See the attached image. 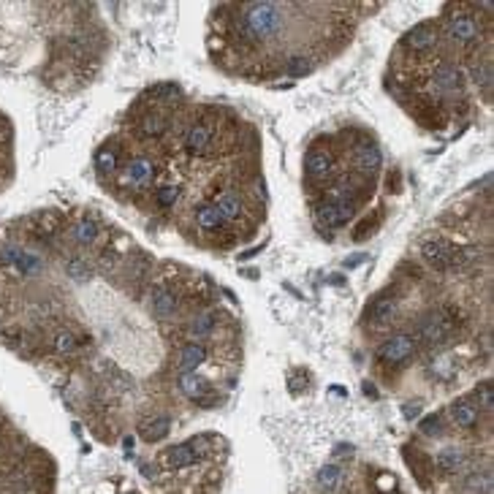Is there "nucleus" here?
<instances>
[{
  "label": "nucleus",
  "instance_id": "f257e3e1",
  "mask_svg": "<svg viewBox=\"0 0 494 494\" xmlns=\"http://www.w3.org/2000/svg\"><path fill=\"white\" fill-rule=\"evenodd\" d=\"M285 8L280 3H247L237 17V36L245 44H264L267 38L277 36L285 22Z\"/></svg>",
  "mask_w": 494,
  "mask_h": 494
},
{
  "label": "nucleus",
  "instance_id": "f03ea898",
  "mask_svg": "<svg viewBox=\"0 0 494 494\" xmlns=\"http://www.w3.org/2000/svg\"><path fill=\"white\" fill-rule=\"evenodd\" d=\"M453 329H456V318L449 310H437L435 315H429L427 320H421L418 339L427 345H440L453 334Z\"/></svg>",
  "mask_w": 494,
  "mask_h": 494
},
{
  "label": "nucleus",
  "instance_id": "7ed1b4c3",
  "mask_svg": "<svg viewBox=\"0 0 494 494\" xmlns=\"http://www.w3.org/2000/svg\"><path fill=\"white\" fill-rule=\"evenodd\" d=\"M212 440H215V437L204 435V437H193V440H188V443H180V446L169 449L166 451V465H169V467H174V470H182V467L196 465L204 453H206L204 446H209Z\"/></svg>",
  "mask_w": 494,
  "mask_h": 494
},
{
  "label": "nucleus",
  "instance_id": "20e7f679",
  "mask_svg": "<svg viewBox=\"0 0 494 494\" xmlns=\"http://www.w3.org/2000/svg\"><path fill=\"white\" fill-rule=\"evenodd\" d=\"M421 255L435 269H453L459 264V250L451 245V242H446V239H432V242H427V245L421 247Z\"/></svg>",
  "mask_w": 494,
  "mask_h": 494
},
{
  "label": "nucleus",
  "instance_id": "39448f33",
  "mask_svg": "<svg viewBox=\"0 0 494 494\" xmlns=\"http://www.w3.org/2000/svg\"><path fill=\"white\" fill-rule=\"evenodd\" d=\"M413 351H416V337L413 334H394V337H388L381 345L378 356L386 364H402V361L413 356Z\"/></svg>",
  "mask_w": 494,
  "mask_h": 494
},
{
  "label": "nucleus",
  "instance_id": "423d86ee",
  "mask_svg": "<svg viewBox=\"0 0 494 494\" xmlns=\"http://www.w3.org/2000/svg\"><path fill=\"white\" fill-rule=\"evenodd\" d=\"M155 177V163L150 157L136 155L122 166V185L128 188H147Z\"/></svg>",
  "mask_w": 494,
  "mask_h": 494
},
{
  "label": "nucleus",
  "instance_id": "0eeeda50",
  "mask_svg": "<svg viewBox=\"0 0 494 494\" xmlns=\"http://www.w3.org/2000/svg\"><path fill=\"white\" fill-rule=\"evenodd\" d=\"M315 218H318V223L326 225V228H339V225H345L351 218H353V204L348 202H329L320 204L318 209H315Z\"/></svg>",
  "mask_w": 494,
  "mask_h": 494
},
{
  "label": "nucleus",
  "instance_id": "6e6552de",
  "mask_svg": "<svg viewBox=\"0 0 494 494\" xmlns=\"http://www.w3.org/2000/svg\"><path fill=\"white\" fill-rule=\"evenodd\" d=\"M0 261H3V264H8V267H14V269L20 271L22 277H27V274H33V271L41 269V258H38V255H33V253H27V250H22V247H17V245L3 247Z\"/></svg>",
  "mask_w": 494,
  "mask_h": 494
},
{
  "label": "nucleus",
  "instance_id": "1a4fd4ad",
  "mask_svg": "<svg viewBox=\"0 0 494 494\" xmlns=\"http://www.w3.org/2000/svg\"><path fill=\"white\" fill-rule=\"evenodd\" d=\"M478 33H481V27H478V20L470 17V14H456V17H449V38H453L456 44L467 46V44H475L478 41Z\"/></svg>",
  "mask_w": 494,
  "mask_h": 494
},
{
  "label": "nucleus",
  "instance_id": "9d476101",
  "mask_svg": "<svg viewBox=\"0 0 494 494\" xmlns=\"http://www.w3.org/2000/svg\"><path fill=\"white\" fill-rule=\"evenodd\" d=\"M437 44V27L432 22H421L416 24L413 30L404 33V46L413 49V52H427Z\"/></svg>",
  "mask_w": 494,
  "mask_h": 494
},
{
  "label": "nucleus",
  "instance_id": "9b49d317",
  "mask_svg": "<svg viewBox=\"0 0 494 494\" xmlns=\"http://www.w3.org/2000/svg\"><path fill=\"white\" fill-rule=\"evenodd\" d=\"M212 144H215V134H212V128L209 125H190V131L185 136V147H188V153H193V155H206V153H212Z\"/></svg>",
  "mask_w": 494,
  "mask_h": 494
},
{
  "label": "nucleus",
  "instance_id": "f8f14e48",
  "mask_svg": "<svg viewBox=\"0 0 494 494\" xmlns=\"http://www.w3.org/2000/svg\"><path fill=\"white\" fill-rule=\"evenodd\" d=\"M332 166H334V157L329 150H318L313 147L307 157H304V169H307V177H313V180H323V177H329L332 174Z\"/></svg>",
  "mask_w": 494,
  "mask_h": 494
},
{
  "label": "nucleus",
  "instance_id": "ddd939ff",
  "mask_svg": "<svg viewBox=\"0 0 494 494\" xmlns=\"http://www.w3.org/2000/svg\"><path fill=\"white\" fill-rule=\"evenodd\" d=\"M204 359H206V348H204L202 342H188V345L180 351V359H177V369H180V375L196 372V369L204 364Z\"/></svg>",
  "mask_w": 494,
  "mask_h": 494
},
{
  "label": "nucleus",
  "instance_id": "4468645a",
  "mask_svg": "<svg viewBox=\"0 0 494 494\" xmlns=\"http://www.w3.org/2000/svg\"><path fill=\"white\" fill-rule=\"evenodd\" d=\"M451 421L459 429H472L478 424V404L470 402V400H456V402L449 407Z\"/></svg>",
  "mask_w": 494,
  "mask_h": 494
},
{
  "label": "nucleus",
  "instance_id": "2eb2a0df",
  "mask_svg": "<svg viewBox=\"0 0 494 494\" xmlns=\"http://www.w3.org/2000/svg\"><path fill=\"white\" fill-rule=\"evenodd\" d=\"M215 209L223 215V220H237L239 215H242V199H239V193H234V190H223V193H218L215 199Z\"/></svg>",
  "mask_w": 494,
  "mask_h": 494
},
{
  "label": "nucleus",
  "instance_id": "dca6fc26",
  "mask_svg": "<svg viewBox=\"0 0 494 494\" xmlns=\"http://www.w3.org/2000/svg\"><path fill=\"white\" fill-rule=\"evenodd\" d=\"M353 163H356V169H359L361 174H372V171H378V169L383 166V155H381L378 147H372V144H361L359 150H356Z\"/></svg>",
  "mask_w": 494,
  "mask_h": 494
},
{
  "label": "nucleus",
  "instance_id": "f3484780",
  "mask_svg": "<svg viewBox=\"0 0 494 494\" xmlns=\"http://www.w3.org/2000/svg\"><path fill=\"white\" fill-rule=\"evenodd\" d=\"M150 307H153V313L157 318H166V315H171L177 310V293L171 291V288H166V285H160L153 291V302H150Z\"/></svg>",
  "mask_w": 494,
  "mask_h": 494
},
{
  "label": "nucleus",
  "instance_id": "a211bd4d",
  "mask_svg": "<svg viewBox=\"0 0 494 494\" xmlns=\"http://www.w3.org/2000/svg\"><path fill=\"white\" fill-rule=\"evenodd\" d=\"M180 388L185 397H190V400H199L202 402L204 397L209 394V383L204 381L202 375H196V372H188V375H180Z\"/></svg>",
  "mask_w": 494,
  "mask_h": 494
},
{
  "label": "nucleus",
  "instance_id": "6ab92c4d",
  "mask_svg": "<svg viewBox=\"0 0 494 494\" xmlns=\"http://www.w3.org/2000/svg\"><path fill=\"white\" fill-rule=\"evenodd\" d=\"M169 429H171V418L169 416H155V418L141 424V437L147 443H157V440H163L169 435Z\"/></svg>",
  "mask_w": 494,
  "mask_h": 494
},
{
  "label": "nucleus",
  "instance_id": "aec40b11",
  "mask_svg": "<svg viewBox=\"0 0 494 494\" xmlns=\"http://www.w3.org/2000/svg\"><path fill=\"white\" fill-rule=\"evenodd\" d=\"M215 320H218V313L196 315V318L188 323V334H190V342H202L204 337H209V334H212V329H215Z\"/></svg>",
  "mask_w": 494,
  "mask_h": 494
},
{
  "label": "nucleus",
  "instance_id": "412c9836",
  "mask_svg": "<svg viewBox=\"0 0 494 494\" xmlns=\"http://www.w3.org/2000/svg\"><path fill=\"white\" fill-rule=\"evenodd\" d=\"M166 128H169V120H166L160 112L144 114V117H141V122H139V131H141V136H147V139H157V136H163L166 134Z\"/></svg>",
  "mask_w": 494,
  "mask_h": 494
},
{
  "label": "nucleus",
  "instance_id": "4be33fe9",
  "mask_svg": "<svg viewBox=\"0 0 494 494\" xmlns=\"http://www.w3.org/2000/svg\"><path fill=\"white\" fill-rule=\"evenodd\" d=\"M435 465H437V470L440 472H459L462 470V465H465V453L459 449H443L437 453V459H435Z\"/></svg>",
  "mask_w": 494,
  "mask_h": 494
},
{
  "label": "nucleus",
  "instance_id": "5701e85b",
  "mask_svg": "<svg viewBox=\"0 0 494 494\" xmlns=\"http://www.w3.org/2000/svg\"><path fill=\"white\" fill-rule=\"evenodd\" d=\"M71 239L79 245H92L98 239V223L92 218H82L79 223H73L71 228Z\"/></svg>",
  "mask_w": 494,
  "mask_h": 494
},
{
  "label": "nucleus",
  "instance_id": "b1692460",
  "mask_svg": "<svg viewBox=\"0 0 494 494\" xmlns=\"http://www.w3.org/2000/svg\"><path fill=\"white\" fill-rule=\"evenodd\" d=\"M196 223H199V228H204V231H218L220 225L225 223L223 215L215 209V204H204V206H199V212H196Z\"/></svg>",
  "mask_w": 494,
  "mask_h": 494
},
{
  "label": "nucleus",
  "instance_id": "393cba45",
  "mask_svg": "<svg viewBox=\"0 0 494 494\" xmlns=\"http://www.w3.org/2000/svg\"><path fill=\"white\" fill-rule=\"evenodd\" d=\"M459 79H462L459 71H456L453 66H449V63L435 71V87H437L440 92H453L456 87H459Z\"/></svg>",
  "mask_w": 494,
  "mask_h": 494
},
{
  "label": "nucleus",
  "instance_id": "a878e982",
  "mask_svg": "<svg viewBox=\"0 0 494 494\" xmlns=\"http://www.w3.org/2000/svg\"><path fill=\"white\" fill-rule=\"evenodd\" d=\"M394 307H397V302H394V299L381 296V299H375V302H372V307L367 310V320H372V323H386V320H391Z\"/></svg>",
  "mask_w": 494,
  "mask_h": 494
},
{
  "label": "nucleus",
  "instance_id": "bb28decb",
  "mask_svg": "<svg viewBox=\"0 0 494 494\" xmlns=\"http://www.w3.org/2000/svg\"><path fill=\"white\" fill-rule=\"evenodd\" d=\"M95 169L101 171V174H112V171H117L120 169V157H117V147H112V144H104L101 150H98V155H95Z\"/></svg>",
  "mask_w": 494,
  "mask_h": 494
},
{
  "label": "nucleus",
  "instance_id": "cd10ccee",
  "mask_svg": "<svg viewBox=\"0 0 494 494\" xmlns=\"http://www.w3.org/2000/svg\"><path fill=\"white\" fill-rule=\"evenodd\" d=\"M66 271H68V277H73V280H87L92 274V267L87 264V258L73 255V258L66 261Z\"/></svg>",
  "mask_w": 494,
  "mask_h": 494
},
{
  "label": "nucleus",
  "instance_id": "c85d7f7f",
  "mask_svg": "<svg viewBox=\"0 0 494 494\" xmlns=\"http://www.w3.org/2000/svg\"><path fill=\"white\" fill-rule=\"evenodd\" d=\"M339 478H342V472H339L337 465H326L323 470L318 472V486L326 489V492H334L339 486Z\"/></svg>",
  "mask_w": 494,
  "mask_h": 494
},
{
  "label": "nucleus",
  "instance_id": "c756f323",
  "mask_svg": "<svg viewBox=\"0 0 494 494\" xmlns=\"http://www.w3.org/2000/svg\"><path fill=\"white\" fill-rule=\"evenodd\" d=\"M475 400H478V407H484V410H492V407H494L492 383H481V386L475 388Z\"/></svg>",
  "mask_w": 494,
  "mask_h": 494
},
{
  "label": "nucleus",
  "instance_id": "7c9ffc66",
  "mask_svg": "<svg viewBox=\"0 0 494 494\" xmlns=\"http://www.w3.org/2000/svg\"><path fill=\"white\" fill-rule=\"evenodd\" d=\"M310 57H291L288 63H285V71L291 73V76H302V73H310L313 71V63H307Z\"/></svg>",
  "mask_w": 494,
  "mask_h": 494
},
{
  "label": "nucleus",
  "instance_id": "2f4dec72",
  "mask_svg": "<svg viewBox=\"0 0 494 494\" xmlns=\"http://www.w3.org/2000/svg\"><path fill=\"white\" fill-rule=\"evenodd\" d=\"M55 348H57L60 353H73V351L79 348V342H76V337H73L71 332H63V334L55 337Z\"/></svg>",
  "mask_w": 494,
  "mask_h": 494
},
{
  "label": "nucleus",
  "instance_id": "473e14b6",
  "mask_svg": "<svg viewBox=\"0 0 494 494\" xmlns=\"http://www.w3.org/2000/svg\"><path fill=\"white\" fill-rule=\"evenodd\" d=\"M157 204L163 206V209H169V206H174V202H177V188H171V185H166V188H160L155 193Z\"/></svg>",
  "mask_w": 494,
  "mask_h": 494
},
{
  "label": "nucleus",
  "instance_id": "72a5a7b5",
  "mask_svg": "<svg viewBox=\"0 0 494 494\" xmlns=\"http://www.w3.org/2000/svg\"><path fill=\"white\" fill-rule=\"evenodd\" d=\"M421 432H424V435H429V437L440 435V418H437V416H427V418L421 421Z\"/></svg>",
  "mask_w": 494,
  "mask_h": 494
},
{
  "label": "nucleus",
  "instance_id": "f704fd0d",
  "mask_svg": "<svg viewBox=\"0 0 494 494\" xmlns=\"http://www.w3.org/2000/svg\"><path fill=\"white\" fill-rule=\"evenodd\" d=\"M421 410H418V404H404V418H416Z\"/></svg>",
  "mask_w": 494,
  "mask_h": 494
}]
</instances>
